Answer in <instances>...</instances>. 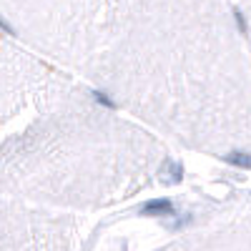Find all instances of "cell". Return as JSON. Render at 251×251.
I'll return each mask as SVG.
<instances>
[{"instance_id": "cell-3", "label": "cell", "mask_w": 251, "mask_h": 251, "mask_svg": "<svg viewBox=\"0 0 251 251\" xmlns=\"http://www.w3.org/2000/svg\"><path fill=\"white\" fill-rule=\"evenodd\" d=\"M78 78L0 30V149L66 93Z\"/></svg>"}, {"instance_id": "cell-1", "label": "cell", "mask_w": 251, "mask_h": 251, "mask_svg": "<svg viewBox=\"0 0 251 251\" xmlns=\"http://www.w3.org/2000/svg\"><path fill=\"white\" fill-rule=\"evenodd\" d=\"M0 30L163 141L251 169L239 0H0Z\"/></svg>"}, {"instance_id": "cell-5", "label": "cell", "mask_w": 251, "mask_h": 251, "mask_svg": "<svg viewBox=\"0 0 251 251\" xmlns=\"http://www.w3.org/2000/svg\"><path fill=\"white\" fill-rule=\"evenodd\" d=\"M239 10H241V20H244L246 43H249V50H251V0H239Z\"/></svg>"}, {"instance_id": "cell-2", "label": "cell", "mask_w": 251, "mask_h": 251, "mask_svg": "<svg viewBox=\"0 0 251 251\" xmlns=\"http://www.w3.org/2000/svg\"><path fill=\"white\" fill-rule=\"evenodd\" d=\"M169 163V143L78 78L0 149V196L91 203L136 191Z\"/></svg>"}, {"instance_id": "cell-4", "label": "cell", "mask_w": 251, "mask_h": 251, "mask_svg": "<svg viewBox=\"0 0 251 251\" xmlns=\"http://www.w3.org/2000/svg\"><path fill=\"white\" fill-rule=\"evenodd\" d=\"M43 219L23 201L0 196V251H35Z\"/></svg>"}]
</instances>
